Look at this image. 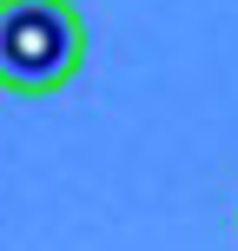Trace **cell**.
<instances>
[{
  "label": "cell",
  "instance_id": "cell-1",
  "mask_svg": "<svg viewBox=\"0 0 238 251\" xmlns=\"http://www.w3.org/2000/svg\"><path fill=\"white\" fill-rule=\"evenodd\" d=\"M86 66V20L73 0H0V93L53 100Z\"/></svg>",
  "mask_w": 238,
  "mask_h": 251
}]
</instances>
